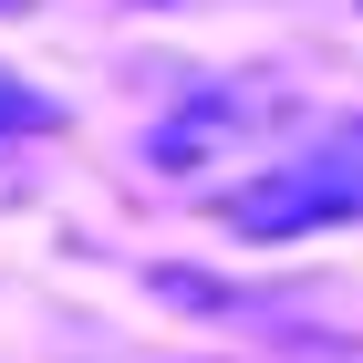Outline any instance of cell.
Listing matches in <instances>:
<instances>
[{
    "instance_id": "obj_1",
    "label": "cell",
    "mask_w": 363,
    "mask_h": 363,
    "mask_svg": "<svg viewBox=\"0 0 363 363\" xmlns=\"http://www.w3.org/2000/svg\"><path fill=\"white\" fill-rule=\"evenodd\" d=\"M218 218L239 228V239L353 228L363 218V114H342V125H322V135H301V145H280L259 177H239V187L218 197Z\"/></svg>"
},
{
    "instance_id": "obj_2",
    "label": "cell",
    "mask_w": 363,
    "mask_h": 363,
    "mask_svg": "<svg viewBox=\"0 0 363 363\" xmlns=\"http://www.w3.org/2000/svg\"><path fill=\"white\" fill-rule=\"evenodd\" d=\"M280 125H291V84L280 73H228V84H197L177 114L145 125V167L156 177H197L228 145H270Z\"/></svg>"
},
{
    "instance_id": "obj_3",
    "label": "cell",
    "mask_w": 363,
    "mask_h": 363,
    "mask_svg": "<svg viewBox=\"0 0 363 363\" xmlns=\"http://www.w3.org/2000/svg\"><path fill=\"white\" fill-rule=\"evenodd\" d=\"M31 135H62V104L52 94H31L11 62H0V145H31Z\"/></svg>"
},
{
    "instance_id": "obj_4",
    "label": "cell",
    "mask_w": 363,
    "mask_h": 363,
    "mask_svg": "<svg viewBox=\"0 0 363 363\" xmlns=\"http://www.w3.org/2000/svg\"><path fill=\"white\" fill-rule=\"evenodd\" d=\"M0 11H31V0H0Z\"/></svg>"
}]
</instances>
